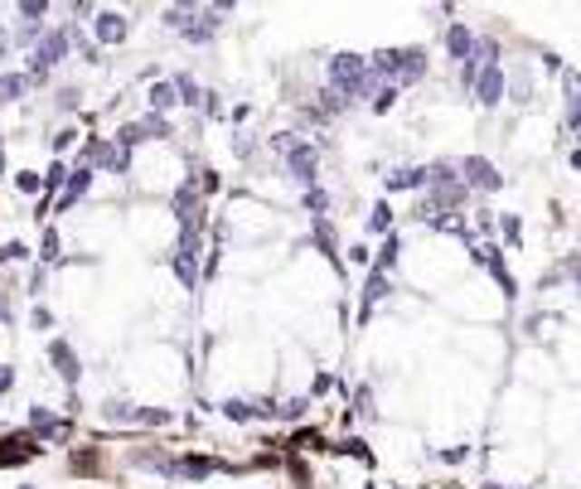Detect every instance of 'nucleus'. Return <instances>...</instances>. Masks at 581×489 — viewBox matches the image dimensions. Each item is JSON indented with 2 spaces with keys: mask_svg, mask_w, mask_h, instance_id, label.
<instances>
[{
  "mask_svg": "<svg viewBox=\"0 0 581 489\" xmlns=\"http://www.w3.org/2000/svg\"><path fill=\"white\" fill-rule=\"evenodd\" d=\"M460 179H465V189H470L475 199H489V194H499L508 185L489 156H460Z\"/></svg>",
  "mask_w": 581,
  "mask_h": 489,
  "instance_id": "nucleus-1",
  "label": "nucleus"
},
{
  "mask_svg": "<svg viewBox=\"0 0 581 489\" xmlns=\"http://www.w3.org/2000/svg\"><path fill=\"white\" fill-rule=\"evenodd\" d=\"M508 68V102H514L518 111H528L533 102H537V59H508L504 63Z\"/></svg>",
  "mask_w": 581,
  "mask_h": 489,
  "instance_id": "nucleus-2",
  "label": "nucleus"
},
{
  "mask_svg": "<svg viewBox=\"0 0 581 489\" xmlns=\"http://www.w3.org/2000/svg\"><path fill=\"white\" fill-rule=\"evenodd\" d=\"M475 107H485V111H494V107H504L508 102V68L504 63H489V68H479V78H475Z\"/></svg>",
  "mask_w": 581,
  "mask_h": 489,
  "instance_id": "nucleus-3",
  "label": "nucleus"
},
{
  "mask_svg": "<svg viewBox=\"0 0 581 489\" xmlns=\"http://www.w3.org/2000/svg\"><path fill=\"white\" fill-rule=\"evenodd\" d=\"M441 49H446V59L465 68V63H475V49H479V34L470 30L465 20H450L446 30H441Z\"/></svg>",
  "mask_w": 581,
  "mask_h": 489,
  "instance_id": "nucleus-4",
  "label": "nucleus"
},
{
  "mask_svg": "<svg viewBox=\"0 0 581 489\" xmlns=\"http://www.w3.org/2000/svg\"><path fill=\"white\" fill-rule=\"evenodd\" d=\"M562 131L572 136V146H581V92L562 97Z\"/></svg>",
  "mask_w": 581,
  "mask_h": 489,
  "instance_id": "nucleus-5",
  "label": "nucleus"
},
{
  "mask_svg": "<svg viewBox=\"0 0 581 489\" xmlns=\"http://www.w3.org/2000/svg\"><path fill=\"white\" fill-rule=\"evenodd\" d=\"M368 233L373 237H392V204L378 199L373 208H368Z\"/></svg>",
  "mask_w": 581,
  "mask_h": 489,
  "instance_id": "nucleus-6",
  "label": "nucleus"
},
{
  "mask_svg": "<svg viewBox=\"0 0 581 489\" xmlns=\"http://www.w3.org/2000/svg\"><path fill=\"white\" fill-rule=\"evenodd\" d=\"M499 233L508 247H523V218L518 214H499Z\"/></svg>",
  "mask_w": 581,
  "mask_h": 489,
  "instance_id": "nucleus-7",
  "label": "nucleus"
},
{
  "mask_svg": "<svg viewBox=\"0 0 581 489\" xmlns=\"http://www.w3.org/2000/svg\"><path fill=\"white\" fill-rule=\"evenodd\" d=\"M398 97H402V88H392V82H382V88L373 92V111H378V117H382V111H392V107H398Z\"/></svg>",
  "mask_w": 581,
  "mask_h": 489,
  "instance_id": "nucleus-8",
  "label": "nucleus"
},
{
  "mask_svg": "<svg viewBox=\"0 0 581 489\" xmlns=\"http://www.w3.org/2000/svg\"><path fill=\"white\" fill-rule=\"evenodd\" d=\"M436 460H446V465H460V460H470V446H446V451H436Z\"/></svg>",
  "mask_w": 581,
  "mask_h": 489,
  "instance_id": "nucleus-9",
  "label": "nucleus"
},
{
  "mask_svg": "<svg viewBox=\"0 0 581 489\" xmlns=\"http://www.w3.org/2000/svg\"><path fill=\"white\" fill-rule=\"evenodd\" d=\"M566 165H572V170L581 175V146H566Z\"/></svg>",
  "mask_w": 581,
  "mask_h": 489,
  "instance_id": "nucleus-10",
  "label": "nucleus"
},
{
  "mask_svg": "<svg viewBox=\"0 0 581 489\" xmlns=\"http://www.w3.org/2000/svg\"><path fill=\"white\" fill-rule=\"evenodd\" d=\"M479 489H528V484H504V480H485Z\"/></svg>",
  "mask_w": 581,
  "mask_h": 489,
  "instance_id": "nucleus-11",
  "label": "nucleus"
}]
</instances>
